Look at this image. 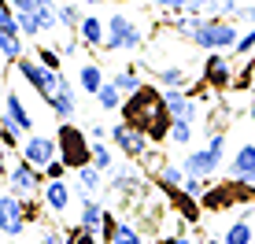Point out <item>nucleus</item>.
<instances>
[{"label": "nucleus", "instance_id": "obj_21", "mask_svg": "<svg viewBox=\"0 0 255 244\" xmlns=\"http://www.w3.org/2000/svg\"><path fill=\"white\" fill-rule=\"evenodd\" d=\"M152 78H155L159 89H189V71H185V67H178V63H170V67L155 63L152 67Z\"/></svg>", "mask_w": 255, "mask_h": 244}, {"label": "nucleus", "instance_id": "obj_36", "mask_svg": "<svg viewBox=\"0 0 255 244\" xmlns=\"http://www.w3.org/2000/svg\"><path fill=\"white\" fill-rule=\"evenodd\" d=\"M207 185H211V178H189V174H185V181H181V193L192 196V200H200V196L207 193Z\"/></svg>", "mask_w": 255, "mask_h": 244}, {"label": "nucleus", "instance_id": "obj_6", "mask_svg": "<svg viewBox=\"0 0 255 244\" xmlns=\"http://www.w3.org/2000/svg\"><path fill=\"white\" fill-rule=\"evenodd\" d=\"M11 67L19 71V78H22V82L30 85V89L37 93V97L45 100V104L52 100V93H56V89H59V82H63V71H48V67H45V63H37L33 56L15 59Z\"/></svg>", "mask_w": 255, "mask_h": 244}, {"label": "nucleus", "instance_id": "obj_38", "mask_svg": "<svg viewBox=\"0 0 255 244\" xmlns=\"http://www.w3.org/2000/svg\"><path fill=\"white\" fill-rule=\"evenodd\" d=\"M67 174H70V167L63 159H52L48 167H45V181H67Z\"/></svg>", "mask_w": 255, "mask_h": 244}, {"label": "nucleus", "instance_id": "obj_42", "mask_svg": "<svg viewBox=\"0 0 255 244\" xmlns=\"http://www.w3.org/2000/svg\"><path fill=\"white\" fill-rule=\"evenodd\" d=\"M78 48H82V37H78V33H70L67 41H59V56H74Z\"/></svg>", "mask_w": 255, "mask_h": 244}, {"label": "nucleus", "instance_id": "obj_46", "mask_svg": "<svg viewBox=\"0 0 255 244\" xmlns=\"http://www.w3.org/2000/svg\"><path fill=\"white\" fill-rule=\"evenodd\" d=\"M0 181H7V163H4V152H0Z\"/></svg>", "mask_w": 255, "mask_h": 244}, {"label": "nucleus", "instance_id": "obj_52", "mask_svg": "<svg viewBox=\"0 0 255 244\" xmlns=\"http://www.w3.org/2000/svg\"><path fill=\"white\" fill-rule=\"evenodd\" d=\"M252 4H255V0H252Z\"/></svg>", "mask_w": 255, "mask_h": 244}, {"label": "nucleus", "instance_id": "obj_41", "mask_svg": "<svg viewBox=\"0 0 255 244\" xmlns=\"http://www.w3.org/2000/svg\"><path fill=\"white\" fill-rule=\"evenodd\" d=\"M37 244H67V233L63 230H41V241Z\"/></svg>", "mask_w": 255, "mask_h": 244}, {"label": "nucleus", "instance_id": "obj_22", "mask_svg": "<svg viewBox=\"0 0 255 244\" xmlns=\"http://www.w3.org/2000/svg\"><path fill=\"white\" fill-rule=\"evenodd\" d=\"M100 185H104V170H96L93 163H89V167H82V170H74V189H78V200L96 196V193H100Z\"/></svg>", "mask_w": 255, "mask_h": 244}, {"label": "nucleus", "instance_id": "obj_35", "mask_svg": "<svg viewBox=\"0 0 255 244\" xmlns=\"http://www.w3.org/2000/svg\"><path fill=\"white\" fill-rule=\"evenodd\" d=\"M7 4L22 15V11H48V7H56L59 0H7Z\"/></svg>", "mask_w": 255, "mask_h": 244}, {"label": "nucleus", "instance_id": "obj_27", "mask_svg": "<svg viewBox=\"0 0 255 244\" xmlns=\"http://www.w3.org/2000/svg\"><path fill=\"white\" fill-rule=\"evenodd\" d=\"M155 181H159L163 193H174V189H181V181H185V170L174 167V163H159V167H155Z\"/></svg>", "mask_w": 255, "mask_h": 244}, {"label": "nucleus", "instance_id": "obj_39", "mask_svg": "<svg viewBox=\"0 0 255 244\" xmlns=\"http://www.w3.org/2000/svg\"><path fill=\"white\" fill-rule=\"evenodd\" d=\"M115 226H119V219H115V215H104V226H100V241L104 244H111V237H115Z\"/></svg>", "mask_w": 255, "mask_h": 244}, {"label": "nucleus", "instance_id": "obj_51", "mask_svg": "<svg viewBox=\"0 0 255 244\" xmlns=\"http://www.w3.org/2000/svg\"><path fill=\"white\" fill-rule=\"evenodd\" d=\"M211 244H222V241H211Z\"/></svg>", "mask_w": 255, "mask_h": 244}, {"label": "nucleus", "instance_id": "obj_7", "mask_svg": "<svg viewBox=\"0 0 255 244\" xmlns=\"http://www.w3.org/2000/svg\"><path fill=\"white\" fill-rule=\"evenodd\" d=\"M7 193H15L19 200H33V196H41V189H45V170H37L33 163H26L22 155L7 167Z\"/></svg>", "mask_w": 255, "mask_h": 244}, {"label": "nucleus", "instance_id": "obj_10", "mask_svg": "<svg viewBox=\"0 0 255 244\" xmlns=\"http://www.w3.org/2000/svg\"><path fill=\"white\" fill-rule=\"evenodd\" d=\"M26 200H19L15 193H0V233H4L7 241H19L26 233Z\"/></svg>", "mask_w": 255, "mask_h": 244}, {"label": "nucleus", "instance_id": "obj_20", "mask_svg": "<svg viewBox=\"0 0 255 244\" xmlns=\"http://www.w3.org/2000/svg\"><path fill=\"white\" fill-rule=\"evenodd\" d=\"M104 82H108V74H104V67L96 63V59H85V63H78V89H82V93L96 97Z\"/></svg>", "mask_w": 255, "mask_h": 244}, {"label": "nucleus", "instance_id": "obj_37", "mask_svg": "<svg viewBox=\"0 0 255 244\" xmlns=\"http://www.w3.org/2000/svg\"><path fill=\"white\" fill-rule=\"evenodd\" d=\"M96 241H100V233L85 230V226H70L67 230V244H96Z\"/></svg>", "mask_w": 255, "mask_h": 244}, {"label": "nucleus", "instance_id": "obj_15", "mask_svg": "<svg viewBox=\"0 0 255 244\" xmlns=\"http://www.w3.org/2000/svg\"><path fill=\"white\" fill-rule=\"evenodd\" d=\"M111 174V193H119V196H133V193H140V185H144V178L137 174V167H129V163H122V167H111L108 170Z\"/></svg>", "mask_w": 255, "mask_h": 244}, {"label": "nucleus", "instance_id": "obj_14", "mask_svg": "<svg viewBox=\"0 0 255 244\" xmlns=\"http://www.w3.org/2000/svg\"><path fill=\"white\" fill-rule=\"evenodd\" d=\"M48 111H52L59 122H74V115H78V93H74V85H70L67 74H63V82H59V89L52 93Z\"/></svg>", "mask_w": 255, "mask_h": 244}, {"label": "nucleus", "instance_id": "obj_32", "mask_svg": "<svg viewBox=\"0 0 255 244\" xmlns=\"http://www.w3.org/2000/svg\"><path fill=\"white\" fill-rule=\"evenodd\" d=\"M111 244H144V233H140L137 226H129V222H119V226H115V237H111Z\"/></svg>", "mask_w": 255, "mask_h": 244}, {"label": "nucleus", "instance_id": "obj_30", "mask_svg": "<svg viewBox=\"0 0 255 244\" xmlns=\"http://www.w3.org/2000/svg\"><path fill=\"white\" fill-rule=\"evenodd\" d=\"M93 167L108 174L111 167H115V152H111L108 141H93Z\"/></svg>", "mask_w": 255, "mask_h": 244}, {"label": "nucleus", "instance_id": "obj_17", "mask_svg": "<svg viewBox=\"0 0 255 244\" xmlns=\"http://www.w3.org/2000/svg\"><path fill=\"white\" fill-rule=\"evenodd\" d=\"M4 115L11 119L15 126H19L22 133H26V137H30V133H37V129H33V115H30V108L22 104V97H19L15 89H7V93H4Z\"/></svg>", "mask_w": 255, "mask_h": 244}, {"label": "nucleus", "instance_id": "obj_33", "mask_svg": "<svg viewBox=\"0 0 255 244\" xmlns=\"http://www.w3.org/2000/svg\"><path fill=\"white\" fill-rule=\"evenodd\" d=\"M252 52H255V26L241 30V37H237V45H233V52H230V56H237V59H248Z\"/></svg>", "mask_w": 255, "mask_h": 244}, {"label": "nucleus", "instance_id": "obj_25", "mask_svg": "<svg viewBox=\"0 0 255 244\" xmlns=\"http://www.w3.org/2000/svg\"><path fill=\"white\" fill-rule=\"evenodd\" d=\"M174 200V207H178V215H181V222H200V211H204V207H200V200H192V196H185L181 193V189H174V193H166Z\"/></svg>", "mask_w": 255, "mask_h": 244}, {"label": "nucleus", "instance_id": "obj_8", "mask_svg": "<svg viewBox=\"0 0 255 244\" xmlns=\"http://www.w3.org/2000/svg\"><path fill=\"white\" fill-rule=\"evenodd\" d=\"M233 63H230V56L226 52H207V59H204V67H200V82H204V89L211 93H226V89H233Z\"/></svg>", "mask_w": 255, "mask_h": 244}, {"label": "nucleus", "instance_id": "obj_31", "mask_svg": "<svg viewBox=\"0 0 255 244\" xmlns=\"http://www.w3.org/2000/svg\"><path fill=\"white\" fill-rule=\"evenodd\" d=\"M192 133H196V126L185 119H174V126H170V144H178V148H185L192 144Z\"/></svg>", "mask_w": 255, "mask_h": 244}, {"label": "nucleus", "instance_id": "obj_48", "mask_svg": "<svg viewBox=\"0 0 255 244\" xmlns=\"http://www.w3.org/2000/svg\"><path fill=\"white\" fill-rule=\"evenodd\" d=\"M0 244H22V241H0Z\"/></svg>", "mask_w": 255, "mask_h": 244}, {"label": "nucleus", "instance_id": "obj_45", "mask_svg": "<svg viewBox=\"0 0 255 244\" xmlns=\"http://www.w3.org/2000/svg\"><path fill=\"white\" fill-rule=\"evenodd\" d=\"M82 7H96V4H111V0H78Z\"/></svg>", "mask_w": 255, "mask_h": 244}, {"label": "nucleus", "instance_id": "obj_24", "mask_svg": "<svg viewBox=\"0 0 255 244\" xmlns=\"http://www.w3.org/2000/svg\"><path fill=\"white\" fill-rule=\"evenodd\" d=\"M111 82L119 85V93H122V97L137 93L140 85H144V78H140V63H126V67H119V71L111 74Z\"/></svg>", "mask_w": 255, "mask_h": 244}, {"label": "nucleus", "instance_id": "obj_1", "mask_svg": "<svg viewBox=\"0 0 255 244\" xmlns=\"http://www.w3.org/2000/svg\"><path fill=\"white\" fill-rule=\"evenodd\" d=\"M119 111H122V122L144 129L152 144L170 141L174 119H170V111H166V104H163V89H159V85H148V82H144L137 93H129V97L122 100Z\"/></svg>", "mask_w": 255, "mask_h": 244}, {"label": "nucleus", "instance_id": "obj_34", "mask_svg": "<svg viewBox=\"0 0 255 244\" xmlns=\"http://www.w3.org/2000/svg\"><path fill=\"white\" fill-rule=\"evenodd\" d=\"M37 63H45L48 71H63V56H59V48H48V45H37Z\"/></svg>", "mask_w": 255, "mask_h": 244}, {"label": "nucleus", "instance_id": "obj_3", "mask_svg": "<svg viewBox=\"0 0 255 244\" xmlns=\"http://www.w3.org/2000/svg\"><path fill=\"white\" fill-rule=\"evenodd\" d=\"M56 144H59V159L70 167V174L93 163V141L78 122H59L56 126Z\"/></svg>", "mask_w": 255, "mask_h": 244}, {"label": "nucleus", "instance_id": "obj_23", "mask_svg": "<svg viewBox=\"0 0 255 244\" xmlns=\"http://www.w3.org/2000/svg\"><path fill=\"white\" fill-rule=\"evenodd\" d=\"M104 215H108V207H104L96 196H85V200H82V211H78V226H85V230L100 233V226H104Z\"/></svg>", "mask_w": 255, "mask_h": 244}, {"label": "nucleus", "instance_id": "obj_16", "mask_svg": "<svg viewBox=\"0 0 255 244\" xmlns=\"http://www.w3.org/2000/svg\"><path fill=\"white\" fill-rule=\"evenodd\" d=\"M74 33H78V37H82V45H85V48H104V37H108V22H104L100 15L85 11Z\"/></svg>", "mask_w": 255, "mask_h": 244}, {"label": "nucleus", "instance_id": "obj_5", "mask_svg": "<svg viewBox=\"0 0 255 244\" xmlns=\"http://www.w3.org/2000/svg\"><path fill=\"white\" fill-rule=\"evenodd\" d=\"M104 22H108L104 52H140V45H144V33H140L137 19H129L126 11H111Z\"/></svg>", "mask_w": 255, "mask_h": 244}, {"label": "nucleus", "instance_id": "obj_43", "mask_svg": "<svg viewBox=\"0 0 255 244\" xmlns=\"http://www.w3.org/2000/svg\"><path fill=\"white\" fill-rule=\"evenodd\" d=\"M85 133H89V141H108V137H111V129L104 126V122H93V126L85 129Z\"/></svg>", "mask_w": 255, "mask_h": 244}, {"label": "nucleus", "instance_id": "obj_18", "mask_svg": "<svg viewBox=\"0 0 255 244\" xmlns=\"http://www.w3.org/2000/svg\"><path fill=\"white\" fill-rule=\"evenodd\" d=\"M70 185L67 181H45V189H41V204H45V211L52 215H67V207H70Z\"/></svg>", "mask_w": 255, "mask_h": 244}, {"label": "nucleus", "instance_id": "obj_28", "mask_svg": "<svg viewBox=\"0 0 255 244\" xmlns=\"http://www.w3.org/2000/svg\"><path fill=\"white\" fill-rule=\"evenodd\" d=\"M22 141H26V133L7 115H0V144H4V152H19Z\"/></svg>", "mask_w": 255, "mask_h": 244}, {"label": "nucleus", "instance_id": "obj_11", "mask_svg": "<svg viewBox=\"0 0 255 244\" xmlns=\"http://www.w3.org/2000/svg\"><path fill=\"white\" fill-rule=\"evenodd\" d=\"M19 155L26 163H33L37 170H45L52 159H59V144H56V133H30L19 148Z\"/></svg>", "mask_w": 255, "mask_h": 244}, {"label": "nucleus", "instance_id": "obj_50", "mask_svg": "<svg viewBox=\"0 0 255 244\" xmlns=\"http://www.w3.org/2000/svg\"><path fill=\"white\" fill-rule=\"evenodd\" d=\"M248 185H252V189H255V178H252V181H248Z\"/></svg>", "mask_w": 255, "mask_h": 244}, {"label": "nucleus", "instance_id": "obj_19", "mask_svg": "<svg viewBox=\"0 0 255 244\" xmlns=\"http://www.w3.org/2000/svg\"><path fill=\"white\" fill-rule=\"evenodd\" d=\"M230 178L233 181H252L255 178V144H241L230 159Z\"/></svg>", "mask_w": 255, "mask_h": 244}, {"label": "nucleus", "instance_id": "obj_13", "mask_svg": "<svg viewBox=\"0 0 255 244\" xmlns=\"http://www.w3.org/2000/svg\"><path fill=\"white\" fill-rule=\"evenodd\" d=\"M237 211H241V215L222 230V244H255V222H252L255 207L244 204V207H237Z\"/></svg>", "mask_w": 255, "mask_h": 244}, {"label": "nucleus", "instance_id": "obj_40", "mask_svg": "<svg viewBox=\"0 0 255 244\" xmlns=\"http://www.w3.org/2000/svg\"><path fill=\"white\" fill-rule=\"evenodd\" d=\"M233 22L237 26H241V22L255 26V4H241V7H237V15H233Z\"/></svg>", "mask_w": 255, "mask_h": 244}, {"label": "nucleus", "instance_id": "obj_9", "mask_svg": "<svg viewBox=\"0 0 255 244\" xmlns=\"http://www.w3.org/2000/svg\"><path fill=\"white\" fill-rule=\"evenodd\" d=\"M111 144H115L126 159H144V155L152 152L148 133L137 129V126H129V122H115V126H111Z\"/></svg>", "mask_w": 255, "mask_h": 244}, {"label": "nucleus", "instance_id": "obj_44", "mask_svg": "<svg viewBox=\"0 0 255 244\" xmlns=\"http://www.w3.org/2000/svg\"><path fill=\"white\" fill-rule=\"evenodd\" d=\"M174 244H196L192 237H185V233H174Z\"/></svg>", "mask_w": 255, "mask_h": 244}, {"label": "nucleus", "instance_id": "obj_29", "mask_svg": "<svg viewBox=\"0 0 255 244\" xmlns=\"http://www.w3.org/2000/svg\"><path fill=\"white\" fill-rule=\"evenodd\" d=\"M93 100L100 104V111H119V108H122V100H126V97H122V93H119V85H115V82L108 78V82L100 85V93H96Z\"/></svg>", "mask_w": 255, "mask_h": 244}, {"label": "nucleus", "instance_id": "obj_2", "mask_svg": "<svg viewBox=\"0 0 255 244\" xmlns=\"http://www.w3.org/2000/svg\"><path fill=\"white\" fill-rule=\"evenodd\" d=\"M237 37H241V26L230 22V19H218V15H204L189 33V45L200 48V52H233Z\"/></svg>", "mask_w": 255, "mask_h": 244}, {"label": "nucleus", "instance_id": "obj_49", "mask_svg": "<svg viewBox=\"0 0 255 244\" xmlns=\"http://www.w3.org/2000/svg\"><path fill=\"white\" fill-rule=\"evenodd\" d=\"M248 63H252V67H255V52H252V56H248Z\"/></svg>", "mask_w": 255, "mask_h": 244}, {"label": "nucleus", "instance_id": "obj_47", "mask_svg": "<svg viewBox=\"0 0 255 244\" xmlns=\"http://www.w3.org/2000/svg\"><path fill=\"white\" fill-rule=\"evenodd\" d=\"M248 119H252V126H255V100L248 104Z\"/></svg>", "mask_w": 255, "mask_h": 244}, {"label": "nucleus", "instance_id": "obj_4", "mask_svg": "<svg viewBox=\"0 0 255 244\" xmlns=\"http://www.w3.org/2000/svg\"><path fill=\"white\" fill-rule=\"evenodd\" d=\"M226 159V129H218V133L207 137L204 148H196V152H189L185 159H181V170L189 174V178H215L218 167H222Z\"/></svg>", "mask_w": 255, "mask_h": 244}, {"label": "nucleus", "instance_id": "obj_12", "mask_svg": "<svg viewBox=\"0 0 255 244\" xmlns=\"http://www.w3.org/2000/svg\"><path fill=\"white\" fill-rule=\"evenodd\" d=\"M163 104L170 111V119L196 122V115H200V97L192 89H163Z\"/></svg>", "mask_w": 255, "mask_h": 244}, {"label": "nucleus", "instance_id": "obj_26", "mask_svg": "<svg viewBox=\"0 0 255 244\" xmlns=\"http://www.w3.org/2000/svg\"><path fill=\"white\" fill-rule=\"evenodd\" d=\"M82 15H85V11H82V4H78V0H59V4H56V19H59V26L70 30V33L78 30Z\"/></svg>", "mask_w": 255, "mask_h": 244}]
</instances>
